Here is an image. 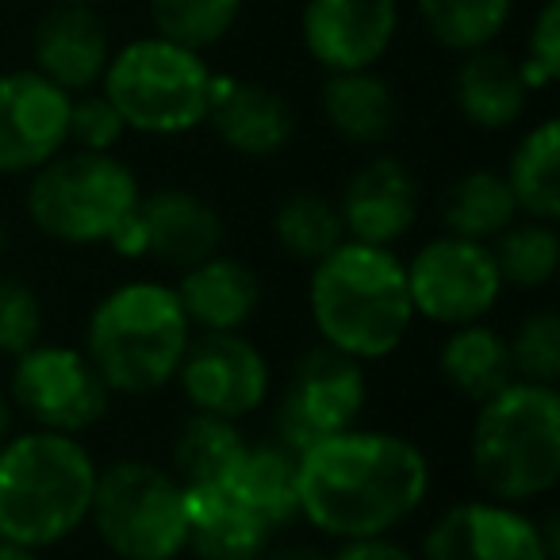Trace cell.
<instances>
[{
    "instance_id": "6da1fadb",
    "label": "cell",
    "mask_w": 560,
    "mask_h": 560,
    "mask_svg": "<svg viewBox=\"0 0 560 560\" xmlns=\"http://www.w3.org/2000/svg\"><path fill=\"white\" fill-rule=\"evenodd\" d=\"M430 483L415 438L350 427L300 453V518L338 545L388 537L422 511Z\"/></svg>"
},
{
    "instance_id": "7a4b0ae2",
    "label": "cell",
    "mask_w": 560,
    "mask_h": 560,
    "mask_svg": "<svg viewBox=\"0 0 560 560\" xmlns=\"http://www.w3.org/2000/svg\"><path fill=\"white\" fill-rule=\"evenodd\" d=\"M307 315L323 346L373 365L388 361L415 330L404 257L392 246L346 238L307 277Z\"/></svg>"
},
{
    "instance_id": "3957f363",
    "label": "cell",
    "mask_w": 560,
    "mask_h": 560,
    "mask_svg": "<svg viewBox=\"0 0 560 560\" xmlns=\"http://www.w3.org/2000/svg\"><path fill=\"white\" fill-rule=\"evenodd\" d=\"M96 457L81 438L24 430L0 445V541L55 549L89 526Z\"/></svg>"
},
{
    "instance_id": "277c9868",
    "label": "cell",
    "mask_w": 560,
    "mask_h": 560,
    "mask_svg": "<svg viewBox=\"0 0 560 560\" xmlns=\"http://www.w3.org/2000/svg\"><path fill=\"white\" fill-rule=\"evenodd\" d=\"M192 335L173 284L142 277L116 284L89 312L81 350L112 396H154L173 384Z\"/></svg>"
},
{
    "instance_id": "5b68a950",
    "label": "cell",
    "mask_w": 560,
    "mask_h": 560,
    "mask_svg": "<svg viewBox=\"0 0 560 560\" xmlns=\"http://www.w3.org/2000/svg\"><path fill=\"white\" fill-rule=\"evenodd\" d=\"M468 465L495 503L526 506L549 499L560 483V396L549 384L511 381L476 404L468 430Z\"/></svg>"
},
{
    "instance_id": "8992f818",
    "label": "cell",
    "mask_w": 560,
    "mask_h": 560,
    "mask_svg": "<svg viewBox=\"0 0 560 560\" xmlns=\"http://www.w3.org/2000/svg\"><path fill=\"white\" fill-rule=\"evenodd\" d=\"M139 177L116 154L66 147L27 177L32 226L62 246H108L139 208Z\"/></svg>"
},
{
    "instance_id": "52a82bcc",
    "label": "cell",
    "mask_w": 560,
    "mask_h": 560,
    "mask_svg": "<svg viewBox=\"0 0 560 560\" xmlns=\"http://www.w3.org/2000/svg\"><path fill=\"white\" fill-rule=\"evenodd\" d=\"M211 78L215 73L200 50H188L162 35H142L112 50L101 93L116 104L127 131L177 139L203 127Z\"/></svg>"
},
{
    "instance_id": "ba28073f",
    "label": "cell",
    "mask_w": 560,
    "mask_h": 560,
    "mask_svg": "<svg viewBox=\"0 0 560 560\" xmlns=\"http://www.w3.org/2000/svg\"><path fill=\"white\" fill-rule=\"evenodd\" d=\"M89 526L116 560H177L188 552L185 483L142 457L96 472Z\"/></svg>"
},
{
    "instance_id": "9c48e42d",
    "label": "cell",
    "mask_w": 560,
    "mask_h": 560,
    "mask_svg": "<svg viewBox=\"0 0 560 560\" xmlns=\"http://www.w3.org/2000/svg\"><path fill=\"white\" fill-rule=\"evenodd\" d=\"M112 399V388L78 346L35 342L27 353L12 358L9 404L35 430L81 438L108 419Z\"/></svg>"
},
{
    "instance_id": "30bf717a",
    "label": "cell",
    "mask_w": 560,
    "mask_h": 560,
    "mask_svg": "<svg viewBox=\"0 0 560 560\" xmlns=\"http://www.w3.org/2000/svg\"><path fill=\"white\" fill-rule=\"evenodd\" d=\"M369 404L365 365L330 346H312L289 369V381L272 407V438L304 453L307 445L358 427Z\"/></svg>"
},
{
    "instance_id": "8fae6325",
    "label": "cell",
    "mask_w": 560,
    "mask_h": 560,
    "mask_svg": "<svg viewBox=\"0 0 560 560\" xmlns=\"http://www.w3.org/2000/svg\"><path fill=\"white\" fill-rule=\"evenodd\" d=\"M404 272L415 319L445 330L488 319L506 292L488 242L457 238V234L422 242L404 261Z\"/></svg>"
},
{
    "instance_id": "7c38bea8",
    "label": "cell",
    "mask_w": 560,
    "mask_h": 560,
    "mask_svg": "<svg viewBox=\"0 0 560 560\" xmlns=\"http://www.w3.org/2000/svg\"><path fill=\"white\" fill-rule=\"evenodd\" d=\"M173 384L192 411L242 422L269 404L272 365L261 346L242 330L238 335H192Z\"/></svg>"
},
{
    "instance_id": "4fadbf2b",
    "label": "cell",
    "mask_w": 560,
    "mask_h": 560,
    "mask_svg": "<svg viewBox=\"0 0 560 560\" xmlns=\"http://www.w3.org/2000/svg\"><path fill=\"white\" fill-rule=\"evenodd\" d=\"M226 238L223 215L192 188H154L139 196V208L116 231L108 249L119 257H154L173 269L219 254Z\"/></svg>"
},
{
    "instance_id": "5bb4252c",
    "label": "cell",
    "mask_w": 560,
    "mask_h": 560,
    "mask_svg": "<svg viewBox=\"0 0 560 560\" xmlns=\"http://www.w3.org/2000/svg\"><path fill=\"white\" fill-rule=\"evenodd\" d=\"M70 104L39 70L0 73V177H32L70 147Z\"/></svg>"
},
{
    "instance_id": "9a60e30c",
    "label": "cell",
    "mask_w": 560,
    "mask_h": 560,
    "mask_svg": "<svg viewBox=\"0 0 560 560\" xmlns=\"http://www.w3.org/2000/svg\"><path fill=\"white\" fill-rule=\"evenodd\" d=\"M419 560H557L537 518L495 499H460L422 534Z\"/></svg>"
},
{
    "instance_id": "2e32d148",
    "label": "cell",
    "mask_w": 560,
    "mask_h": 560,
    "mask_svg": "<svg viewBox=\"0 0 560 560\" xmlns=\"http://www.w3.org/2000/svg\"><path fill=\"white\" fill-rule=\"evenodd\" d=\"M399 35V0H304L300 43L327 73L376 70Z\"/></svg>"
},
{
    "instance_id": "e0dca14e",
    "label": "cell",
    "mask_w": 560,
    "mask_h": 560,
    "mask_svg": "<svg viewBox=\"0 0 560 560\" xmlns=\"http://www.w3.org/2000/svg\"><path fill=\"white\" fill-rule=\"evenodd\" d=\"M346 238L369 246H392L407 238L422 208V185L407 162L392 154H376L350 173L338 196Z\"/></svg>"
},
{
    "instance_id": "ac0fdd59",
    "label": "cell",
    "mask_w": 560,
    "mask_h": 560,
    "mask_svg": "<svg viewBox=\"0 0 560 560\" xmlns=\"http://www.w3.org/2000/svg\"><path fill=\"white\" fill-rule=\"evenodd\" d=\"M203 127L238 158H277L296 135V112L261 81L215 73Z\"/></svg>"
},
{
    "instance_id": "d6986e66",
    "label": "cell",
    "mask_w": 560,
    "mask_h": 560,
    "mask_svg": "<svg viewBox=\"0 0 560 560\" xmlns=\"http://www.w3.org/2000/svg\"><path fill=\"white\" fill-rule=\"evenodd\" d=\"M112 39L96 9L81 4H50L32 32V70L66 89L70 96L101 89L108 70Z\"/></svg>"
},
{
    "instance_id": "ffe728a7",
    "label": "cell",
    "mask_w": 560,
    "mask_h": 560,
    "mask_svg": "<svg viewBox=\"0 0 560 560\" xmlns=\"http://www.w3.org/2000/svg\"><path fill=\"white\" fill-rule=\"evenodd\" d=\"M173 292L196 335H238L261 312V277L223 249L180 269Z\"/></svg>"
},
{
    "instance_id": "44dd1931",
    "label": "cell",
    "mask_w": 560,
    "mask_h": 560,
    "mask_svg": "<svg viewBox=\"0 0 560 560\" xmlns=\"http://www.w3.org/2000/svg\"><path fill=\"white\" fill-rule=\"evenodd\" d=\"M529 85L522 81L518 58L506 50L480 47L460 55L453 73V108L476 131H511L529 104Z\"/></svg>"
},
{
    "instance_id": "7402d4cb",
    "label": "cell",
    "mask_w": 560,
    "mask_h": 560,
    "mask_svg": "<svg viewBox=\"0 0 560 560\" xmlns=\"http://www.w3.org/2000/svg\"><path fill=\"white\" fill-rule=\"evenodd\" d=\"M185 518L188 552L200 560H261L272 545V529L223 483H188Z\"/></svg>"
},
{
    "instance_id": "603a6c76",
    "label": "cell",
    "mask_w": 560,
    "mask_h": 560,
    "mask_svg": "<svg viewBox=\"0 0 560 560\" xmlns=\"http://www.w3.org/2000/svg\"><path fill=\"white\" fill-rule=\"evenodd\" d=\"M219 483L242 499L272 534L300 518V453L280 445L277 438L246 442L242 457Z\"/></svg>"
},
{
    "instance_id": "cb8c5ba5",
    "label": "cell",
    "mask_w": 560,
    "mask_h": 560,
    "mask_svg": "<svg viewBox=\"0 0 560 560\" xmlns=\"http://www.w3.org/2000/svg\"><path fill=\"white\" fill-rule=\"evenodd\" d=\"M319 104L330 131L361 150L384 147L399 127V101L376 70L327 73Z\"/></svg>"
},
{
    "instance_id": "d4e9b609",
    "label": "cell",
    "mask_w": 560,
    "mask_h": 560,
    "mask_svg": "<svg viewBox=\"0 0 560 560\" xmlns=\"http://www.w3.org/2000/svg\"><path fill=\"white\" fill-rule=\"evenodd\" d=\"M438 376L453 396L468 399V404H483L511 381H518L506 335L488 319L450 327L445 342L438 346Z\"/></svg>"
},
{
    "instance_id": "484cf974",
    "label": "cell",
    "mask_w": 560,
    "mask_h": 560,
    "mask_svg": "<svg viewBox=\"0 0 560 560\" xmlns=\"http://www.w3.org/2000/svg\"><path fill=\"white\" fill-rule=\"evenodd\" d=\"M503 180L511 188L518 215L545 219L557 223L560 219V124L557 119H541L529 127L511 150V162L503 170Z\"/></svg>"
},
{
    "instance_id": "4316f807",
    "label": "cell",
    "mask_w": 560,
    "mask_h": 560,
    "mask_svg": "<svg viewBox=\"0 0 560 560\" xmlns=\"http://www.w3.org/2000/svg\"><path fill=\"white\" fill-rule=\"evenodd\" d=\"M514 219H518V203L499 170L460 173L442 196V226L457 238L495 242Z\"/></svg>"
},
{
    "instance_id": "83f0119b",
    "label": "cell",
    "mask_w": 560,
    "mask_h": 560,
    "mask_svg": "<svg viewBox=\"0 0 560 560\" xmlns=\"http://www.w3.org/2000/svg\"><path fill=\"white\" fill-rule=\"evenodd\" d=\"M269 231L280 254L307 265V269L346 242L338 203L330 200V196L315 192V188H296V192L284 196V200L277 203V211H272Z\"/></svg>"
},
{
    "instance_id": "f1b7e54d",
    "label": "cell",
    "mask_w": 560,
    "mask_h": 560,
    "mask_svg": "<svg viewBox=\"0 0 560 560\" xmlns=\"http://www.w3.org/2000/svg\"><path fill=\"white\" fill-rule=\"evenodd\" d=\"M242 450H246V434L238 422L192 411L173 434L170 472L185 488L188 483H219L242 457Z\"/></svg>"
},
{
    "instance_id": "f546056e",
    "label": "cell",
    "mask_w": 560,
    "mask_h": 560,
    "mask_svg": "<svg viewBox=\"0 0 560 560\" xmlns=\"http://www.w3.org/2000/svg\"><path fill=\"white\" fill-rule=\"evenodd\" d=\"M419 20L438 47L453 55L495 47L503 27L511 24L514 0H415Z\"/></svg>"
},
{
    "instance_id": "4dcf8cb0",
    "label": "cell",
    "mask_w": 560,
    "mask_h": 560,
    "mask_svg": "<svg viewBox=\"0 0 560 560\" xmlns=\"http://www.w3.org/2000/svg\"><path fill=\"white\" fill-rule=\"evenodd\" d=\"M491 246L495 269L506 289H545L560 269V234L557 223L518 215Z\"/></svg>"
},
{
    "instance_id": "1f68e13d",
    "label": "cell",
    "mask_w": 560,
    "mask_h": 560,
    "mask_svg": "<svg viewBox=\"0 0 560 560\" xmlns=\"http://www.w3.org/2000/svg\"><path fill=\"white\" fill-rule=\"evenodd\" d=\"M246 0H147L154 35L188 50H211L234 32Z\"/></svg>"
},
{
    "instance_id": "d6a6232c",
    "label": "cell",
    "mask_w": 560,
    "mask_h": 560,
    "mask_svg": "<svg viewBox=\"0 0 560 560\" xmlns=\"http://www.w3.org/2000/svg\"><path fill=\"white\" fill-rule=\"evenodd\" d=\"M511 346V365L518 381L529 384H549L557 388L560 381V315L552 307H537V312L522 315L514 335H506Z\"/></svg>"
},
{
    "instance_id": "836d02e7",
    "label": "cell",
    "mask_w": 560,
    "mask_h": 560,
    "mask_svg": "<svg viewBox=\"0 0 560 560\" xmlns=\"http://www.w3.org/2000/svg\"><path fill=\"white\" fill-rule=\"evenodd\" d=\"M43 342V300L32 280L0 272V358H20Z\"/></svg>"
},
{
    "instance_id": "e575fe53",
    "label": "cell",
    "mask_w": 560,
    "mask_h": 560,
    "mask_svg": "<svg viewBox=\"0 0 560 560\" xmlns=\"http://www.w3.org/2000/svg\"><path fill=\"white\" fill-rule=\"evenodd\" d=\"M127 124L116 112V104L93 89V93L73 96L70 104V142L78 150H96V154H116V147L124 142Z\"/></svg>"
},
{
    "instance_id": "d590c367",
    "label": "cell",
    "mask_w": 560,
    "mask_h": 560,
    "mask_svg": "<svg viewBox=\"0 0 560 560\" xmlns=\"http://www.w3.org/2000/svg\"><path fill=\"white\" fill-rule=\"evenodd\" d=\"M522 81L529 93L557 85L560 78V0H545L526 35V55L518 58Z\"/></svg>"
},
{
    "instance_id": "8d00e7d4",
    "label": "cell",
    "mask_w": 560,
    "mask_h": 560,
    "mask_svg": "<svg viewBox=\"0 0 560 560\" xmlns=\"http://www.w3.org/2000/svg\"><path fill=\"white\" fill-rule=\"evenodd\" d=\"M330 560H419V552L407 549L396 537H365V541H342Z\"/></svg>"
},
{
    "instance_id": "74e56055",
    "label": "cell",
    "mask_w": 560,
    "mask_h": 560,
    "mask_svg": "<svg viewBox=\"0 0 560 560\" xmlns=\"http://www.w3.org/2000/svg\"><path fill=\"white\" fill-rule=\"evenodd\" d=\"M261 560H330L327 549H319V545H307V541H289L280 545V549H265Z\"/></svg>"
},
{
    "instance_id": "f35d334b",
    "label": "cell",
    "mask_w": 560,
    "mask_h": 560,
    "mask_svg": "<svg viewBox=\"0 0 560 560\" xmlns=\"http://www.w3.org/2000/svg\"><path fill=\"white\" fill-rule=\"evenodd\" d=\"M0 560H43V552L24 549V545H12V541H0Z\"/></svg>"
},
{
    "instance_id": "ab89813d",
    "label": "cell",
    "mask_w": 560,
    "mask_h": 560,
    "mask_svg": "<svg viewBox=\"0 0 560 560\" xmlns=\"http://www.w3.org/2000/svg\"><path fill=\"white\" fill-rule=\"evenodd\" d=\"M12 404H9V396H4V392H0V445L9 442V434H12Z\"/></svg>"
},
{
    "instance_id": "60d3db41",
    "label": "cell",
    "mask_w": 560,
    "mask_h": 560,
    "mask_svg": "<svg viewBox=\"0 0 560 560\" xmlns=\"http://www.w3.org/2000/svg\"><path fill=\"white\" fill-rule=\"evenodd\" d=\"M55 4H81V9H101V4H112V0H55Z\"/></svg>"
},
{
    "instance_id": "b9f144b4",
    "label": "cell",
    "mask_w": 560,
    "mask_h": 560,
    "mask_svg": "<svg viewBox=\"0 0 560 560\" xmlns=\"http://www.w3.org/2000/svg\"><path fill=\"white\" fill-rule=\"evenodd\" d=\"M4 249H9V226H4V219H0V257H4Z\"/></svg>"
}]
</instances>
